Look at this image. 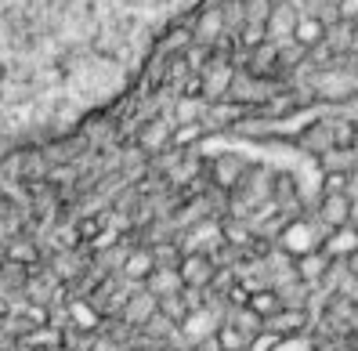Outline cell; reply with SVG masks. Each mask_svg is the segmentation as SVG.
Listing matches in <instances>:
<instances>
[{"label": "cell", "instance_id": "1", "mask_svg": "<svg viewBox=\"0 0 358 351\" xmlns=\"http://www.w3.org/2000/svg\"><path fill=\"white\" fill-rule=\"evenodd\" d=\"M203 0H0V159L76 134L127 94Z\"/></svg>", "mask_w": 358, "mask_h": 351}, {"label": "cell", "instance_id": "2", "mask_svg": "<svg viewBox=\"0 0 358 351\" xmlns=\"http://www.w3.org/2000/svg\"><path fill=\"white\" fill-rule=\"evenodd\" d=\"M188 26H192V36H196L199 48H214L217 40L224 36V29H228L221 8H199L192 18H188Z\"/></svg>", "mask_w": 358, "mask_h": 351}, {"label": "cell", "instance_id": "3", "mask_svg": "<svg viewBox=\"0 0 358 351\" xmlns=\"http://www.w3.org/2000/svg\"><path fill=\"white\" fill-rule=\"evenodd\" d=\"M203 80V101H224L228 98V91H231V84H236V69L228 66V62H210V69L199 76Z\"/></svg>", "mask_w": 358, "mask_h": 351}, {"label": "cell", "instance_id": "4", "mask_svg": "<svg viewBox=\"0 0 358 351\" xmlns=\"http://www.w3.org/2000/svg\"><path fill=\"white\" fill-rule=\"evenodd\" d=\"M178 275H181L185 290H203V286L217 275V268H214V261H210L206 254H185L181 264H178Z\"/></svg>", "mask_w": 358, "mask_h": 351}, {"label": "cell", "instance_id": "5", "mask_svg": "<svg viewBox=\"0 0 358 351\" xmlns=\"http://www.w3.org/2000/svg\"><path fill=\"white\" fill-rule=\"evenodd\" d=\"M319 221L326 224V232L348 229L355 224V199L351 196H322L319 203Z\"/></svg>", "mask_w": 358, "mask_h": 351}, {"label": "cell", "instance_id": "6", "mask_svg": "<svg viewBox=\"0 0 358 351\" xmlns=\"http://www.w3.org/2000/svg\"><path fill=\"white\" fill-rule=\"evenodd\" d=\"M171 138H174V123L171 120H149L138 134V149L149 152V156H159L171 149Z\"/></svg>", "mask_w": 358, "mask_h": 351}, {"label": "cell", "instance_id": "7", "mask_svg": "<svg viewBox=\"0 0 358 351\" xmlns=\"http://www.w3.org/2000/svg\"><path fill=\"white\" fill-rule=\"evenodd\" d=\"M304 329H308V312H301V308H282L271 319H264V334L271 337H301Z\"/></svg>", "mask_w": 358, "mask_h": 351}, {"label": "cell", "instance_id": "8", "mask_svg": "<svg viewBox=\"0 0 358 351\" xmlns=\"http://www.w3.org/2000/svg\"><path fill=\"white\" fill-rule=\"evenodd\" d=\"M329 40V29L322 26V18L319 15H304L297 18V26H293V44H301L304 51H315V48H322Z\"/></svg>", "mask_w": 358, "mask_h": 351}, {"label": "cell", "instance_id": "9", "mask_svg": "<svg viewBox=\"0 0 358 351\" xmlns=\"http://www.w3.org/2000/svg\"><path fill=\"white\" fill-rule=\"evenodd\" d=\"M120 312H123V319H127L131 326H149V322L159 315V301L141 290V294H131L127 301H123Z\"/></svg>", "mask_w": 358, "mask_h": 351}, {"label": "cell", "instance_id": "10", "mask_svg": "<svg viewBox=\"0 0 358 351\" xmlns=\"http://www.w3.org/2000/svg\"><path fill=\"white\" fill-rule=\"evenodd\" d=\"M145 294L156 297V301H166V297H178V294H185L178 268H156V272H152L149 279H145Z\"/></svg>", "mask_w": 358, "mask_h": 351}, {"label": "cell", "instance_id": "11", "mask_svg": "<svg viewBox=\"0 0 358 351\" xmlns=\"http://www.w3.org/2000/svg\"><path fill=\"white\" fill-rule=\"evenodd\" d=\"M358 246V224H348V229H336V232H326L322 239V254L329 261H344L351 250Z\"/></svg>", "mask_w": 358, "mask_h": 351}, {"label": "cell", "instance_id": "12", "mask_svg": "<svg viewBox=\"0 0 358 351\" xmlns=\"http://www.w3.org/2000/svg\"><path fill=\"white\" fill-rule=\"evenodd\" d=\"M297 18H301V8L297 4H282L271 11V22L264 29V36H271L275 44H282V40H293V26H297Z\"/></svg>", "mask_w": 358, "mask_h": 351}, {"label": "cell", "instance_id": "13", "mask_svg": "<svg viewBox=\"0 0 358 351\" xmlns=\"http://www.w3.org/2000/svg\"><path fill=\"white\" fill-rule=\"evenodd\" d=\"M243 174H246V163L239 156H217L214 163H210V178H214L221 189H228V192L243 181Z\"/></svg>", "mask_w": 358, "mask_h": 351}, {"label": "cell", "instance_id": "14", "mask_svg": "<svg viewBox=\"0 0 358 351\" xmlns=\"http://www.w3.org/2000/svg\"><path fill=\"white\" fill-rule=\"evenodd\" d=\"M243 116V109L239 106H231V101H214L210 106L206 101V113H203V131L206 134H217V131H224V127H231Z\"/></svg>", "mask_w": 358, "mask_h": 351}, {"label": "cell", "instance_id": "15", "mask_svg": "<svg viewBox=\"0 0 358 351\" xmlns=\"http://www.w3.org/2000/svg\"><path fill=\"white\" fill-rule=\"evenodd\" d=\"M152 272H156L152 250H131L127 257H123V264H120V275L127 279V282H145Z\"/></svg>", "mask_w": 358, "mask_h": 351}, {"label": "cell", "instance_id": "16", "mask_svg": "<svg viewBox=\"0 0 358 351\" xmlns=\"http://www.w3.org/2000/svg\"><path fill=\"white\" fill-rule=\"evenodd\" d=\"M286 246L293 250V257L311 254V250H322V243L311 236V221H289L286 224Z\"/></svg>", "mask_w": 358, "mask_h": 351}, {"label": "cell", "instance_id": "17", "mask_svg": "<svg viewBox=\"0 0 358 351\" xmlns=\"http://www.w3.org/2000/svg\"><path fill=\"white\" fill-rule=\"evenodd\" d=\"M293 272H297V279H304V282H319L329 272V257L322 250L301 254V257H293Z\"/></svg>", "mask_w": 358, "mask_h": 351}, {"label": "cell", "instance_id": "18", "mask_svg": "<svg viewBox=\"0 0 358 351\" xmlns=\"http://www.w3.org/2000/svg\"><path fill=\"white\" fill-rule=\"evenodd\" d=\"M254 341H257V337H246L243 329H236L231 322H221V326L214 329V344H217V351H246Z\"/></svg>", "mask_w": 358, "mask_h": 351}, {"label": "cell", "instance_id": "19", "mask_svg": "<svg viewBox=\"0 0 358 351\" xmlns=\"http://www.w3.org/2000/svg\"><path fill=\"white\" fill-rule=\"evenodd\" d=\"M246 308L264 322V319H271L275 312H282L286 304H282V297H279L275 290H261V294H250V297H246Z\"/></svg>", "mask_w": 358, "mask_h": 351}, {"label": "cell", "instance_id": "20", "mask_svg": "<svg viewBox=\"0 0 358 351\" xmlns=\"http://www.w3.org/2000/svg\"><path fill=\"white\" fill-rule=\"evenodd\" d=\"M271 0H243V26H254V29H268L271 22Z\"/></svg>", "mask_w": 358, "mask_h": 351}, {"label": "cell", "instance_id": "21", "mask_svg": "<svg viewBox=\"0 0 358 351\" xmlns=\"http://www.w3.org/2000/svg\"><path fill=\"white\" fill-rule=\"evenodd\" d=\"M196 44V36H192V26L188 22H181V26H174L171 33H166V40H163V48L159 51H166V55H174V58H181L188 48Z\"/></svg>", "mask_w": 358, "mask_h": 351}, {"label": "cell", "instance_id": "22", "mask_svg": "<svg viewBox=\"0 0 358 351\" xmlns=\"http://www.w3.org/2000/svg\"><path fill=\"white\" fill-rule=\"evenodd\" d=\"M203 113H206V101L203 98H178V106H174V127H181V123H203Z\"/></svg>", "mask_w": 358, "mask_h": 351}, {"label": "cell", "instance_id": "23", "mask_svg": "<svg viewBox=\"0 0 358 351\" xmlns=\"http://www.w3.org/2000/svg\"><path fill=\"white\" fill-rule=\"evenodd\" d=\"M203 138H206L203 123H181V127H174L171 145H174V149H192V145H199Z\"/></svg>", "mask_w": 358, "mask_h": 351}, {"label": "cell", "instance_id": "24", "mask_svg": "<svg viewBox=\"0 0 358 351\" xmlns=\"http://www.w3.org/2000/svg\"><path fill=\"white\" fill-rule=\"evenodd\" d=\"M333 120H344L351 127H358V91L341 98V101H333Z\"/></svg>", "mask_w": 358, "mask_h": 351}, {"label": "cell", "instance_id": "25", "mask_svg": "<svg viewBox=\"0 0 358 351\" xmlns=\"http://www.w3.org/2000/svg\"><path fill=\"white\" fill-rule=\"evenodd\" d=\"M69 315L76 319V326H83V329H94L98 326V312H94V304H87V301H73L69 304Z\"/></svg>", "mask_w": 358, "mask_h": 351}, {"label": "cell", "instance_id": "26", "mask_svg": "<svg viewBox=\"0 0 358 351\" xmlns=\"http://www.w3.org/2000/svg\"><path fill=\"white\" fill-rule=\"evenodd\" d=\"M268 351H315V344H311V337H275V344H271Z\"/></svg>", "mask_w": 358, "mask_h": 351}, {"label": "cell", "instance_id": "27", "mask_svg": "<svg viewBox=\"0 0 358 351\" xmlns=\"http://www.w3.org/2000/svg\"><path fill=\"white\" fill-rule=\"evenodd\" d=\"M188 76H192V73H188L185 58H174L171 66H166V84H171V87H185V80H188Z\"/></svg>", "mask_w": 358, "mask_h": 351}, {"label": "cell", "instance_id": "28", "mask_svg": "<svg viewBox=\"0 0 358 351\" xmlns=\"http://www.w3.org/2000/svg\"><path fill=\"white\" fill-rule=\"evenodd\" d=\"M36 257H40V254H36L33 243H15L11 254H8V261H15V264H33Z\"/></svg>", "mask_w": 358, "mask_h": 351}, {"label": "cell", "instance_id": "29", "mask_svg": "<svg viewBox=\"0 0 358 351\" xmlns=\"http://www.w3.org/2000/svg\"><path fill=\"white\" fill-rule=\"evenodd\" d=\"M336 18H341V22H355L358 18V0H336Z\"/></svg>", "mask_w": 358, "mask_h": 351}, {"label": "cell", "instance_id": "30", "mask_svg": "<svg viewBox=\"0 0 358 351\" xmlns=\"http://www.w3.org/2000/svg\"><path fill=\"white\" fill-rule=\"evenodd\" d=\"M29 341H33V344H48V348H58V344H62V334H51V329H44V326H40L36 334H29Z\"/></svg>", "mask_w": 358, "mask_h": 351}, {"label": "cell", "instance_id": "31", "mask_svg": "<svg viewBox=\"0 0 358 351\" xmlns=\"http://www.w3.org/2000/svg\"><path fill=\"white\" fill-rule=\"evenodd\" d=\"M239 40H243V44L246 48H254V44H264V29H254V26H243V33H239Z\"/></svg>", "mask_w": 358, "mask_h": 351}, {"label": "cell", "instance_id": "32", "mask_svg": "<svg viewBox=\"0 0 358 351\" xmlns=\"http://www.w3.org/2000/svg\"><path fill=\"white\" fill-rule=\"evenodd\" d=\"M344 268H348V275H351V279H358V246L344 257Z\"/></svg>", "mask_w": 358, "mask_h": 351}, {"label": "cell", "instance_id": "33", "mask_svg": "<svg viewBox=\"0 0 358 351\" xmlns=\"http://www.w3.org/2000/svg\"><path fill=\"white\" fill-rule=\"evenodd\" d=\"M224 232H228V239H231V243H246V239H250V229H231V224H228Z\"/></svg>", "mask_w": 358, "mask_h": 351}, {"label": "cell", "instance_id": "34", "mask_svg": "<svg viewBox=\"0 0 358 351\" xmlns=\"http://www.w3.org/2000/svg\"><path fill=\"white\" fill-rule=\"evenodd\" d=\"M282 4H293V0H271V8H282Z\"/></svg>", "mask_w": 358, "mask_h": 351}, {"label": "cell", "instance_id": "35", "mask_svg": "<svg viewBox=\"0 0 358 351\" xmlns=\"http://www.w3.org/2000/svg\"><path fill=\"white\" fill-rule=\"evenodd\" d=\"M355 149H358V127H355Z\"/></svg>", "mask_w": 358, "mask_h": 351}]
</instances>
